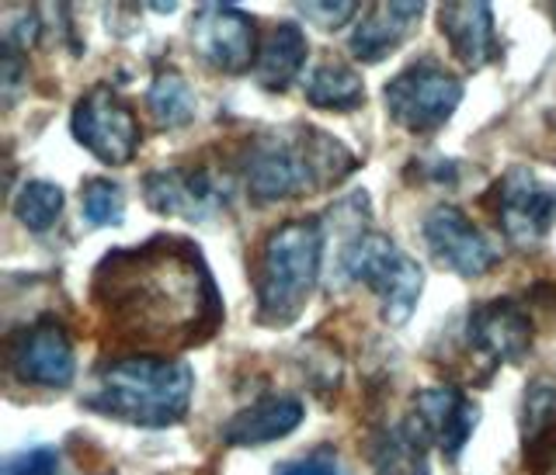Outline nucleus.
<instances>
[{
    "instance_id": "bb28decb",
    "label": "nucleus",
    "mask_w": 556,
    "mask_h": 475,
    "mask_svg": "<svg viewBox=\"0 0 556 475\" xmlns=\"http://www.w3.org/2000/svg\"><path fill=\"white\" fill-rule=\"evenodd\" d=\"M275 475H348L334 454L327 451H317V454H306V459H295V462H286L278 465Z\"/></svg>"
},
{
    "instance_id": "7ed1b4c3",
    "label": "nucleus",
    "mask_w": 556,
    "mask_h": 475,
    "mask_svg": "<svg viewBox=\"0 0 556 475\" xmlns=\"http://www.w3.org/2000/svg\"><path fill=\"white\" fill-rule=\"evenodd\" d=\"M195 375L170 358H122L104 364L84 402L132 427H170L191 407Z\"/></svg>"
},
{
    "instance_id": "1a4fd4ad",
    "label": "nucleus",
    "mask_w": 556,
    "mask_h": 475,
    "mask_svg": "<svg viewBox=\"0 0 556 475\" xmlns=\"http://www.w3.org/2000/svg\"><path fill=\"white\" fill-rule=\"evenodd\" d=\"M504 236L515 246H535L556 226V188L543 184L532 170H508L486 195Z\"/></svg>"
},
{
    "instance_id": "aec40b11",
    "label": "nucleus",
    "mask_w": 556,
    "mask_h": 475,
    "mask_svg": "<svg viewBox=\"0 0 556 475\" xmlns=\"http://www.w3.org/2000/svg\"><path fill=\"white\" fill-rule=\"evenodd\" d=\"M306 101L324 112H355L365 104V84L352 66L324 63L306 80Z\"/></svg>"
},
{
    "instance_id": "a878e982",
    "label": "nucleus",
    "mask_w": 556,
    "mask_h": 475,
    "mask_svg": "<svg viewBox=\"0 0 556 475\" xmlns=\"http://www.w3.org/2000/svg\"><path fill=\"white\" fill-rule=\"evenodd\" d=\"M355 11H358V4H352V0H338V4H300V14L306 22L324 31H334L344 22H352Z\"/></svg>"
},
{
    "instance_id": "4468645a",
    "label": "nucleus",
    "mask_w": 556,
    "mask_h": 475,
    "mask_svg": "<svg viewBox=\"0 0 556 475\" xmlns=\"http://www.w3.org/2000/svg\"><path fill=\"white\" fill-rule=\"evenodd\" d=\"M469 344L491 364H508L529 350L532 323L511 298H494L469 312Z\"/></svg>"
},
{
    "instance_id": "412c9836",
    "label": "nucleus",
    "mask_w": 556,
    "mask_h": 475,
    "mask_svg": "<svg viewBox=\"0 0 556 475\" xmlns=\"http://www.w3.org/2000/svg\"><path fill=\"white\" fill-rule=\"evenodd\" d=\"M147 104H150V115L156 118V126H164V129H181L195 118V94H191L188 80L178 69H161V74L153 77L147 91Z\"/></svg>"
},
{
    "instance_id": "0eeeda50",
    "label": "nucleus",
    "mask_w": 556,
    "mask_h": 475,
    "mask_svg": "<svg viewBox=\"0 0 556 475\" xmlns=\"http://www.w3.org/2000/svg\"><path fill=\"white\" fill-rule=\"evenodd\" d=\"M70 129H74V139L87 153L109 167L129 164L139 150V139H143L132 104L115 94L112 87H91L77 101Z\"/></svg>"
},
{
    "instance_id": "6e6552de",
    "label": "nucleus",
    "mask_w": 556,
    "mask_h": 475,
    "mask_svg": "<svg viewBox=\"0 0 556 475\" xmlns=\"http://www.w3.org/2000/svg\"><path fill=\"white\" fill-rule=\"evenodd\" d=\"M8 368L17 382L35 389H66L77 375L70 333L52 316H42L8 337Z\"/></svg>"
},
{
    "instance_id": "4be33fe9",
    "label": "nucleus",
    "mask_w": 556,
    "mask_h": 475,
    "mask_svg": "<svg viewBox=\"0 0 556 475\" xmlns=\"http://www.w3.org/2000/svg\"><path fill=\"white\" fill-rule=\"evenodd\" d=\"M14 216L25 230L46 233L63 216V188L49 181H28L14 198Z\"/></svg>"
},
{
    "instance_id": "5701e85b",
    "label": "nucleus",
    "mask_w": 556,
    "mask_h": 475,
    "mask_svg": "<svg viewBox=\"0 0 556 475\" xmlns=\"http://www.w3.org/2000/svg\"><path fill=\"white\" fill-rule=\"evenodd\" d=\"M80 213L91 226H118L126 216V195L109 178H91L80 188Z\"/></svg>"
},
{
    "instance_id": "f3484780",
    "label": "nucleus",
    "mask_w": 556,
    "mask_h": 475,
    "mask_svg": "<svg viewBox=\"0 0 556 475\" xmlns=\"http://www.w3.org/2000/svg\"><path fill=\"white\" fill-rule=\"evenodd\" d=\"M439 28L445 31L452 52H456L466 66H486L497 60L491 4H442Z\"/></svg>"
},
{
    "instance_id": "6ab92c4d",
    "label": "nucleus",
    "mask_w": 556,
    "mask_h": 475,
    "mask_svg": "<svg viewBox=\"0 0 556 475\" xmlns=\"http://www.w3.org/2000/svg\"><path fill=\"white\" fill-rule=\"evenodd\" d=\"M428 437L414 420L390 424L372 434L369 462L376 475H431L428 472Z\"/></svg>"
},
{
    "instance_id": "20e7f679",
    "label": "nucleus",
    "mask_w": 556,
    "mask_h": 475,
    "mask_svg": "<svg viewBox=\"0 0 556 475\" xmlns=\"http://www.w3.org/2000/svg\"><path fill=\"white\" fill-rule=\"evenodd\" d=\"M324 233L317 219H292L275 226L261 243L254 264L257 320L265 326H289L300 320L320 274Z\"/></svg>"
},
{
    "instance_id": "dca6fc26",
    "label": "nucleus",
    "mask_w": 556,
    "mask_h": 475,
    "mask_svg": "<svg viewBox=\"0 0 556 475\" xmlns=\"http://www.w3.org/2000/svg\"><path fill=\"white\" fill-rule=\"evenodd\" d=\"M303 424V402L292 396H265L251 402L248 410L233 413L223 427V441L237 448L271 445L278 437H289Z\"/></svg>"
},
{
    "instance_id": "f8f14e48",
    "label": "nucleus",
    "mask_w": 556,
    "mask_h": 475,
    "mask_svg": "<svg viewBox=\"0 0 556 475\" xmlns=\"http://www.w3.org/2000/svg\"><path fill=\"white\" fill-rule=\"evenodd\" d=\"M143 198L153 213L178 216L188 222L208 219L219 208V191L205 170L195 167H170L153 170L143 181Z\"/></svg>"
},
{
    "instance_id": "cd10ccee",
    "label": "nucleus",
    "mask_w": 556,
    "mask_h": 475,
    "mask_svg": "<svg viewBox=\"0 0 556 475\" xmlns=\"http://www.w3.org/2000/svg\"><path fill=\"white\" fill-rule=\"evenodd\" d=\"M553 17H556V11H553Z\"/></svg>"
},
{
    "instance_id": "b1692460",
    "label": "nucleus",
    "mask_w": 556,
    "mask_h": 475,
    "mask_svg": "<svg viewBox=\"0 0 556 475\" xmlns=\"http://www.w3.org/2000/svg\"><path fill=\"white\" fill-rule=\"evenodd\" d=\"M60 472V451L56 448H31L14 454L0 475H56Z\"/></svg>"
},
{
    "instance_id": "f257e3e1",
    "label": "nucleus",
    "mask_w": 556,
    "mask_h": 475,
    "mask_svg": "<svg viewBox=\"0 0 556 475\" xmlns=\"http://www.w3.org/2000/svg\"><path fill=\"white\" fill-rule=\"evenodd\" d=\"M91 285L104 320L132 344H202L223 320L202 251L178 236L104 254Z\"/></svg>"
},
{
    "instance_id": "a211bd4d",
    "label": "nucleus",
    "mask_w": 556,
    "mask_h": 475,
    "mask_svg": "<svg viewBox=\"0 0 556 475\" xmlns=\"http://www.w3.org/2000/svg\"><path fill=\"white\" fill-rule=\"evenodd\" d=\"M309 56V42L300 25L282 22L268 31V39L261 42L254 60V80L265 91H286V87L300 77V69Z\"/></svg>"
},
{
    "instance_id": "9b49d317",
    "label": "nucleus",
    "mask_w": 556,
    "mask_h": 475,
    "mask_svg": "<svg viewBox=\"0 0 556 475\" xmlns=\"http://www.w3.org/2000/svg\"><path fill=\"white\" fill-rule=\"evenodd\" d=\"M425 240L428 251L439 257V264H445V268H452L463 278H483L501 260L497 246L456 205L431 208L425 219Z\"/></svg>"
},
{
    "instance_id": "9d476101",
    "label": "nucleus",
    "mask_w": 556,
    "mask_h": 475,
    "mask_svg": "<svg viewBox=\"0 0 556 475\" xmlns=\"http://www.w3.org/2000/svg\"><path fill=\"white\" fill-rule=\"evenodd\" d=\"M191 49L195 56L219 74H243L257 60L254 17L237 4H202L191 17Z\"/></svg>"
},
{
    "instance_id": "39448f33",
    "label": "nucleus",
    "mask_w": 556,
    "mask_h": 475,
    "mask_svg": "<svg viewBox=\"0 0 556 475\" xmlns=\"http://www.w3.org/2000/svg\"><path fill=\"white\" fill-rule=\"evenodd\" d=\"M341 271L369 285L382 306V320L390 326H404L421 298V268L382 233H358L341 251Z\"/></svg>"
},
{
    "instance_id": "2eb2a0df",
    "label": "nucleus",
    "mask_w": 556,
    "mask_h": 475,
    "mask_svg": "<svg viewBox=\"0 0 556 475\" xmlns=\"http://www.w3.org/2000/svg\"><path fill=\"white\" fill-rule=\"evenodd\" d=\"M425 4H414V0H400V4H372L362 14V22L352 35V56L362 63H379L387 60L390 52L400 49V42L407 39V31L421 22Z\"/></svg>"
},
{
    "instance_id": "393cba45",
    "label": "nucleus",
    "mask_w": 556,
    "mask_h": 475,
    "mask_svg": "<svg viewBox=\"0 0 556 475\" xmlns=\"http://www.w3.org/2000/svg\"><path fill=\"white\" fill-rule=\"evenodd\" d=\"M526 462H529L532 475H556V420L549 427H543L539 434L529 437Z\"/></svg>"
},
{
    "instance_id": "f03ea898",
    "label": "nucleus",
    "mask_w": 556,
    "mask_h": 475,
    "mask_svg": "<svg viewBox=\"0 0 556 475\" xmlns=\"http://www.w3.org/2000/svg\"><path fill=\"white\" fill-rule=\"evenodd\" d=\"M358 167L341 139L313 126L271 129L243 156V184L257 205L317 195Z\"/></svg>"
},
{
    "instance_id": "ddd939ff",
    "label": "nucleus",
    "mask_w": 556,
    "mask_h": 475,
    "mask_svg": "<svg viewBox=\"0 0 556 475\" xmlns=\"http://www.w3.org/2000/svg\"><path fill=\"white\" fill-rule=\"evenodd\" d=\"M414 424L431 445H439L442 454L459 459L466 448L469 434L477 427V407L469 402L459 389L452 385H439V389H425L414 399Z\"/></svg>"
},
{
    "instance_id": "423d86ee",
    "label": "nucleus",
    "mask_w": 556,
    "mask_h": 475,
    "mask_svg": "<svg viewBox=\"0 0 556 475\" xmlns=\"http://www.w3.org/2000/svg\"><path fill=\"white\" fill-rule=\"evenodd\" d=\"M382 101H387V112L400 129L434 132L459 108L463 80L434 60H421L400 69L382 91Z\"/></svg>"
}]
</instances>
